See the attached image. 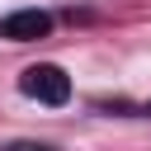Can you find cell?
Masks as SVG:
<instances>
[{
	"label": "cell",
	"mask_w": 151,
	"mask_h": 151,
	"mask_svg": "<svg viewBox=\"0 0 151 151\" xmlns=\"http://www.w3.org/2000/svg\"><path fill=\"white\" fill-rule=\"evenodd\" d=\"M19 90H24L28 99H38V104H52V109L71 99V80H66V71H61V66H47V61L28 66V71L19 76Z\"/></svg>",
	"instance_id": "obj_1"
},
{
	"label": "cell",
	"mask_w": 151,
	"mask_h": 151,
	"mask_svg": "<svg viewBox=\"0 0 151 151\" xmlns=\"http://www.w3.org/2000/svg\"><path fill=\"white\" fill-rule=\"evenodd\" d=\"M47 33H52V14H42V9H14L9 19H0V38H9V42H38Z\"/></svg>",
	"instance_id": "obj_2"
},
{
	"label": "cell",
	"mask_w": 151,
	"mask_h": 151,
	"mask_svg": "<svg viewBox=\"0 0 151 151\" xmlns=\"http://www.w3.org/2000/svg\"><path fill=\"white\" fill-rule=\"evenodd\" d=\"M5 151H57V146H47V142H14V146H5Z\"/></svg>",
	"instance_id": "obj_3"
},
{
	"label": "cell",
	"mask_w": 151,
	"mask_h": 151,
	"mask_svg": "<svg viewBox=\"0 0 151 151\" xmlns=\"http://www.w3.org/2000/svg\"><path fill=\"white\" fill-rule=\"evenodd\" d=\"M142 113H151V104H142Z\"/></svg>",
	"instance_id": "obj_4"
}]
</instances>
